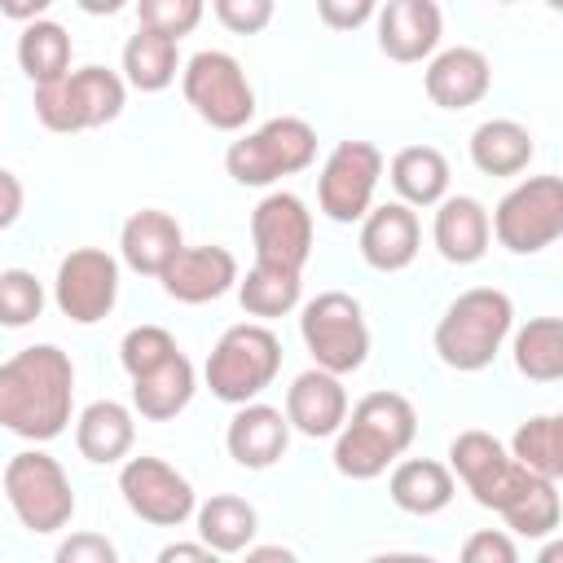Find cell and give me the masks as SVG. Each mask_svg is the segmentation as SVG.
<instances>
[{
  "label": "cell",
  "instance_id": "cell-30",
  "mask_svg": "<svg viewBox=\"0 0 563 563\" xmlns=\"http://www.w3.org/2000/svg\"><path fill=\"white\" fill-rule=\"evenodd\" d=\"M391 189L409 207H435L449 194V158L435 145H405L391 154Z\"/></svg>",
  "mask_w": 563,
  "mask_h": 563
},
{
  "label": "cell",
  "instance_id": "cell-17",
  "mask_svg": "<svg viewBox=\"0 0 563 563\" xmlns=\"http://www.w3.org/2000/svg\"><path fill=\"white\" fill-rule=\"evenodd\" d=\"M238 255L229 246H180L172 264L158 273L167 299L176 303H211L238 286Z\"/></svg>",
  "mask_w": 563,
  "mask_h": 563
},
{
  "label": "cell",
  "instance_id": "cell-31",
  "mask_svg": "<svg viewBox=\"0 0 563 563\" xmlns=\"http://www.w3.org/2000/svg\"><path fill=\"white\" fill-rule=\"evenodd\" d=\"M70 35L62 22H48V18H35V22H22V35H18V66L31 84H53L70 70Z\"/></svg>",
  "mask_w": 563,
  "mask_h": 563
},
{
  "label": "cell",
  "instance_id": "cell-28",
  "mask_svg": "<svg viewBox=\"0 0 563 563\" xmlns=\"http://www.w3.org/2000/svg\"><path fill=\"white\" fill-rule=\"evenodd\" d=\"M532 154H537L532 132L515 119H484L471 132V163L484 176H519L528 172Z\"/></svg>",
  "mask_w": 563,
  "mask_h": 563
},
{
  "label": "cell",
  "instance_id": "cell-34",
  "mask_svg": "<svg viewBox=\"0 0 563 563\" xmlns=\"http://www.w3.org/2000/svg\"><path fill=\"white\" fill-rule=\"evenodd\" d=\"M299 295H303V273L255 264L246 277H238V303H242L246 317H260V321H273V317L295 312L299 308Z\"/></svg>",
  "mask_w": 563,
  "mask_h": 563
},
{
  "label": "cell",
  "instance_id": "cell-41",
  "mask_svg": "<svg viewBox=\"0 0 563 563\" xmlns=\"http://www.w3.org/2000/svg\"><path fill=\"white\" fill-rule=\"evenodd\" d=\"M378 13V0H317V18L330 31H361Z\"/></svg>",
  "mask_w": 563,
  "mask_h": 563
},
{
  "label": "cell",
  "instance_id": "cell-24",
  "mask_svg": "<svg viewBox=\"0 0 563 563\" xmlns=\"http://www.w3.org/2000/svg\"><path fill=\"white\" fill-rule=\"evenodd\" d=\"M194 391H198V374H194L189 356L172 352L163 365H154V369L132 378V409L145 422H172L176 413L189 409Z\"/></svg>",
  "mask_w": 563,
  "mask_h": 563
},
{
  "label": "cell",
  "instance_id": "cell-45",
  "mask_svg": "<svg viewBox=\"0 0 563 563\" xmlns=\"http://www.w3.org/2000/svg\"><path fill=\"white\" fill-rule=\"evenodd\" d=\"M176 559H216L202 541H176V545H163L158 550V563H176Z\"/></svg>",
  "mask_w": 563,
  "mask_h": 563
},
{
  "label": "cell",
  "instance_id": "cell-6",
  "mask_svg": "<svg viewBox=\"0 0 563 563\" xmlns=\"http://www.w3.org/2000/svg\"><path fill=\"white\" fill-rule=\"evenodd\" d=\"M312 158H317V128L299 114H277L224 150L229 176L238 185H251V189H264L282 176H295V172L312 167Z\"/></svg>",
  "mask_w": 563,
  "mask_h": 563
},
{
  "label": "cell",
  "instance_id": "cell-32",
  "mask_svg": "<svg viewBox=\"0 0 563 563\" xmlns=\"http://www.w3.org/2000/svg\"><path fill=\"white\" fill-rule=\"evenodd\" d=\"M515 369L532 383H559L563 378V321L559 317H532L515 330L510 343Z\"/></svg>",
  "mask_w": 563,
  "mask_h": 563
},
{
  "label": "cell",
  "instance_id": "cell-15",
  "mask_svg": "<svg viewBox=\"0 0 563 563\" xmlns=\"http://www.w3.org/2000/svg\"><path fill=\"white\" fill-rule=\"evenodd\" d=\"M251 242H255V264L303 273L312 255V211L303 207L299 194L273 189L251 211Z\"/></svg>",
  "mask_w": 563,
  "mask_h": 563
},
{
  "label": "cell",
  "instance_id": "cell-44",
  "mask_svg": "<svg viewBox=\"0 0 563 563\" xmlns=\"http://www.w3.org/2000/svg\"><path fill=\"white\" fill-rule=\"evenodd\" d=\"M48 4H53V0H0V13H4L9 22H35Z\"/></svg>",
  "mask_w": 563,
  "mask_h": 563
},
{
  "label": "cell",
  "instance_id": "cell-5",
  "mask_svg": "<svg viewBox=\"0 0 563 563\" xmlns=\"http://www.w3.org/2000/svg\"><path fill=\"white\" fill-rule=\"evenodd\" d=\"M277 369H282V339L260 321H242L216 339L202 378L216 400L246 405V400H260L264 387H273Z\"/></svg>",
  "mask_w": 563,
  "mask_h": 563
},
{
  "label": "cell",
  "instance_id": "cell-20",
  "mask_svg": "<svg viewBox=\"0 0 563 563\" xmlns=\"http://www.w3.org/2000/svg\"><path fill=\"white\" fill-rule=\"evenodd\" d=\"M347 418V387L339 374L312 365L286 387V422L308 440H325Z\"/></svg>",
  "mask_w": 563,
  "mask_h": 563
},
{
  "label": "cell",
  "instance_id": "cell-33",
  "mask_svg": "<svg viewBox=\"0 0 563 563\" xmlns=\"http://www.w3.org/2000/svg\"><path fill=\"white\" fill-rule=\"evenodd\" d=\"M506 519V532H519V537H550L559 528V479H545V475H532L506 497V506L497 510Z\"/></svg>",
  "mask_w": 563,
  "mask_h": 563
},
{
  "label": "cell",
  "instance_id": "cell-49",
  "mask_svg": "<svg viewBox=\"0 0 563 563\" xmlns=\"http://www.w3.org/2000/svg\"><path fill=\"white\" fill-rule=\"evenodd\" d=\"M493 4H515V0H493Z\"/></svg>",
  "mask_w": 563,
  "mask_h": 563
},
{
  "label": "cell",
  "instance_id": "cell-18",
  "mask_svg": "<svg viewBox=\"0 0 563 563\" xmlns=\"http://www.w3.org/2000/svg\"><path fill=\"white\" fill-rule=\"evenodd\" d=\"M422 229L409 202H383L361 216V260L374 273H400L418 260Z\"/></svg>",
  "mask_w": 563,
  "mask_h": 563
},
{
  "label": "cell",
  "instance_id": "cell-7",
  "mask_svg": "<svg viewBox=\"0 0 563 563\" xmlns=\"http://www.w3.org/2000/svg\"><path fill=\"white\" fill-rule=\"evenodd\" d=\"M4 497H9V510L18 515V523L35 537L62 532L75 519V488H70L62 462L48 457L44 449H22L9 457Z\"/></svg>",
  "mask_w": 563,
  "mask_h": 563
},
{
  "label": "cell",
  "instance_id": "cell-39",
  "mask_svg": "<svg viewBox=\"0 0 563 563\" xmlns=\"http://www.w3.org/2000/svg\"><path fill=\"white\" fill-rule=\"evenodd\" d=\"M216 9V22L233 35H260L273 13H277V0H211Z\"/></svg>",
  "mask_w": 563,
  "mask_h": 563
},
{
  "label": "cell",
  "instance_id": "cell-9",
  "mask_svg": "<svg viewBox=\"0 0 563 563\" xmlns=\"http://www.w3.org/2000/svg\"><path fill=\"white\" fill-rule=\"evenodd\" d=\"M299 339L312 352V365L330 374H356L369 356V325L361 299L347 290H321L299 312Z\"/></svg>",
  "mask_w": 563,
  "mask_h": 563
},
{
  "label": "cell",
  "instance_id": "cell-19",
  "mask_svg": "<svg viewBox=\"0 0 563 563\" xmlns=\"http://www.w3.org/2000/svg\"><path fill=\"white\" fill-rule=\"evenodd\" d=\"M444 35V13L435 0H387L378 9V48L409 66V62H427L440 48Z\"/></svg>",
  "mask_w": 563,
  "mask_h": 563
},
{
  "label": "cell",
  "instance_id": "cell-23",
  "mask_svg": "<svg viewBox=\"0 0 563 563\" xmlns=\"http://www.w3.org/2000/svg\"><path fill=\"white\" fill-rule=\"evenodd\" d=\"M185 246V233L176 224V216L158 211V207H145V211H132L119 229V255L132 273L141 277H158L172 255Z\"/></svg>",
  "mask_w": 563,
  "mask_h": 563
},
{
  "label": "cell",
  "instance_id": "cell-27",
  "mask_svg": "<svg viewBox=\"0 0 563 563\" xmlns=\"http://www.w3.org/2000/svg\"><path fill=\"white\" fill-rule=\"evenodd\" d=\"M194 532L211 554H242L260 532V515L246 497L216 493L202 506H194Z\"/></svg>",
  "mask_w": 563,
  "mask_h": 563
},
{
  "label": "cell",
  "instance_id": "cell-8",
  "mask_svg": "<svg viewBox=\"0 0 563 563\" xmlns=\"http://www.w3.org/2000/svg\"><path fill=\"white\" fill-rule=\"evenodd\" d=\"M180 92L194 114L216 132H242L255 114V88L242 62L224 48H202L180 70Z\"/></svg>",
  "mask_w": 563,
  "mask_h": 563
},
{
  "label": "cell",
  "instance_id": "cell-35",
  "mask_svg": "<svg viewBox=\"0 0 563 563\" xmlns=\"http://www.w3.org/2000/svg\"><path fill=\"white\" fill-rule=\"evenodd\" d=\"M510 457L519 466H528L532 475L559 479L563 475V418L559 413H532L528 422H519V431L510 440Z\"/></svg>",
  "mask_w": 563,
  "mask_h": 563
},
{
  "label": "cell",
  "instance_id": "cell-4",
  "mask_svg": "<svg viewBox=\"0 0 563 563\" xmlns=\"http://www.w3.org/2000/svg\"><path fill=\"white\" fill-rule=\"evenodd\" d=\"M128 101V84L119 70L106 66H79L66 70L53 84H35V119L48 132H88V128H106L123 114Z\"/></svg>",
  "mask_w": 563,
  "mask_h": 563
},
{
  "label": "cell",
  "instance_id": "cell-22",
  "mask_svg": "<svg viewBox=\"0 0 563 563\" xmlns=\"http://www.w3.org/2000/svg\"><path fill=\"white\" fill-rule=\"evenodd\" d=\"M435 251L449 264H475L488 255L493 229H488V207L471 194H444L435 202V224H431Z\"/></svg>",
  "mask_w": 563,
  "mask_h": 563
},
{
  "label": "cell",
  "instance_id": "cell-16",
  "mask_svg": "<svg viewBox=\"0 0 563 563\" xmlns=\"http://www.w3.org/2000/svg\"><path fill=\"white\" fill-rule=\"evenodd\" d=\"M422 88H427L431 106H440V110H471L493 88V62L471 44L435 48L422 70Z\"/></svg>",
  "mask_w": 563,
  "mask_h": 563
},
{
  "label": "cell",
  "instance_id": "cell-21",
  "mask_svg": "<svg viewBox=\"0 0 563 563\" xmlns=\"http://www.w3.org/2000/svg\"><path fill=\"white\" fill-rule=\"evenodd\" d=\"M290 444V422L282 409L264 405V400H246L238 405V413L229 418V431H224V449L238 466L246 471H268L273 462H282Z\"/></svg>",
  "mask_w": 563,
  "mask_h": 563
},
{
  "label": "cell",
  "instance_id": "cell-3",
  "mask_svg": "<svg viewBox=\"0 0 563 563\" xmlns=\"http://www.w3.org/2000/svg\"><path fill=\"white\" fill-rule=\"evenodd\" d=\"M515 325V303L506 290L497 286H471L462 290L444 317L435 321V356L457 369V374H479L493 365V356L501 352V343L510 339Z\"/></svg>",
  "mask_w": 563,
  "mask_h": 563
},
{
  "label": "cell",
  "instance_id": "cell-47",
  "mask_svg": "<svg viewBox=\"0 0 563 563\" xmlns=\"http://www.w3.org/2000/svg\"><path fill=\"white\" fill-rule=\"evenodd\" d=\"M242 554L246 559H295V550H286V545H246Z\"/></svg>",
  "mask_w": 563,
  "mask_h": 563
},
{
  "label": "cell",
  "instance_id": "cell-1",
  "mask_svg": "<svg viewBox=\"0 0 563 563\" xmlns=\"http://www.w3.org/2000/svg\"><path fill=\"white\" fill-rule=\"evenodd\" d=\"M75 409V365L57 343H35L0 361V427L48 444L66 431Z\"/></svg>",
  "mask_w": 563,
  "mask_h": 563
},
{
  "label": "cell",
  "instance_id": "cell-29",
  "mask_svg": "<svg viewBox=\"0 0 563 563\" xmlns=\"http://www.w3.org/2000/svg\"><path fill=\"white\" fill-rule=\"evenodd\" d=\"M180 40L163 35V31H150V26H136L123 44V84H132L136 92H163L172 88L176 70H180Z\"/></svg>",
  "mask_w": 563,
  "mask_h": 563
},
{
  "label": "cell",
  "instance_id": "cell-36",
  "mask_svg": "<svg viewBox=\"0 0 563 563\" xmlns=\"http://www.w3.org/2000/svg\"><path fill=\"white\" fill-rule=\"evenodd\" d=\"M44 312V286L31 268H0V325L22 330Z\"/></svg>",
  "mask_w": 563,
  "mask_h": 563
},
{
  "label": "cell",
  "instance_id": "cell-42",
  "mask_svg": "<svg viewBox=\"0 0 563 563\" xmlns=\"http://www.w3.org/2000/svg\"><path fill=\"white\" fill-rule=\"evenodd\" d=\"M119 550L101 532H75L57 545V563H114Z\"/></svg>",
  "mask_w": 563,
  "mask_h": 563
},
{
  "label": "cell",
  "instance_id": "cell-38",
  "mask_svg": "<svg viewBox=\"0 0 563 563\" xmlns=\"http://www.w3.org/2000/svg\"><path fill=\"white\" fill-rule=\"evenodd\" d=\"M202 13H207V0H136V22L172 40L198 31Z\"/></svg>",
  "mask_w": 563,
  "mask_h": 563
},
{
  "label": "cell",
  "instance_id": "cell-10",
  "mask_svg": "<svg viewBox=\"0 0 563 563\" xmlns=\"http://www.w3.org/2000/svg\"><path fill=\"white\" fill-rule=\"evenodd\" d=\"M488 229L510 255H537L554 246L563 238V180L559 176L519 180L488 216Z\"/></svg>",
  "mask_w": 563,
  "mask_h": 563
},
{
  "label": "cell",
  "instance_id": "cell-13",
  "mask_svg": "<svg viewBox=\"0 0 563 563\" xmlns=\"http://www.w3.org/2000/svg\"><path fill=\"white\" fill-rule=\"evenodd\" d=\"M449 471L453 479H462V488L475 497V506L484 510H501L506 497L528 479V466H519L506 444L493 431H457L449 444Z\"/></svg>",
  "mask_w": 563,
  "mask_h": 563
},
{
  "label": "cell",
  "instance_id": "cell-37",
  "mask_svg": "<svg viewBox=\"0 0 563 563\" xmlns=\"http://www.w3.org/2000/svg\"><path fill=\"white\" fill-rule=\"evenodd\" d=\"M172 352H180V343H176L172 330H163V325H132V330L123 334V343H119V361H123L128 378H136V374L163 365Z\"/></svg>",
  "mask_w": 563,
  "mask_h": 563
},
{
  "label": "cell",
  "instance_id": "cell-12",
  "mask_svg": "<svg viewBox=\"0 0 563 563\" xmlns=\"http://www.w3.org/2000/svg\"><path fill=\"white\" fill-rule=\"evenodd\" d=\"M119 299V260L101 246H75L62 255L53 277V303L75 325H97L114 312Z\"/></svg>",
  "mask_w": 563,
  "mask_h": 563
},
{
  "label": "cell",
  "instance_id": "cell-48",
  "mask_svg": "<svg viewBox=\"0 0 563 563\" xmlns=\"http://www.w3.org/2000/svg\"><path fill=\"white\" fill-rule=\"evenodd\" d=\"M545 4H550V9H563V0H545Z\"/></svg>",
  "mask_w": 563,
  "mask_h": 563
},
{
  "label": "cell",
  "instance_id": "cell-11",
  "mask_svg": "<svg viewBox=\"0 0 563 563\" xmlns=\"http://www.w3.org/2000/svg\"><path fill=\"white\" fill-rule=\"evenodd\" d=\"M383 176V150L374 141H339L317 176V207L334 224H356L374 207Z\"/></svg>",
  "mask_w": 563,
  "mask_h": 563
},
{
  "label": "cell",
  "instance_id": "cell-25",
  "mask_svg": "<svg viewBox=\"0 0 563 563\" xmlns=\"http://www.w3.org/2000/svg\"><path fill=\"white\" fill-rule=\"evenodd\" d=\"M136 440V418L128 405L119 400H92L84 405V413L75 418V449L84 462L92 466H114L132 453Z\"/></svg>",
  "mask_w": 563,
  "mask_h": 563
},
{
  "label": "cell",
  "instance_id": "cell-43",
  "mask_svg": "<svg viewBox=\"0 0 563 563\" xmlns=\"http://www.w3.org/2000/svg\"><path fill=\"white\" fill-rule=\"evenodd\" d=\"M22 207H26L22 180H18L9 167H0V229H9V224L22 216Z\"/></svg>",
  "mask_w": 563,
  "mask_h": 563
},
{
  "label": "cell",
  "instance_id": "cell-14",
  "mask_svg": "<svg viewBox=\"0 0 563 563\" xmlns=\"http://www.w3.org/2000/svg\"><path fill=\"white\" fill-rule=\"evenodd\" d=\"M119 493H123V506L154 528H180L185 519H194V506H198L194 484L163 457H145V453L123 457Z\"/></svg>",
  "mask_w": 563,
  "mask_h": 563
},
{
  "label": "cell",
  "instance_id": "cell-40",
  "mask_svg": "<svg viewBox=\"0 0 563 563\" xmlns=\"http://www.w3.org/2000/svg\"><path fill=\"white\" fill-rule=\"evenodd\" d=\"M519 545L510 541L506 528H479L462 541V563H515Z\"/></svg>",
  "mask_w": 563,
  "mask_h": 563
},
{
  "label": "cell",
  "instance_id": "cell-2",
  "mask_svg": "<svg viewBox=\"0 0 563 563\" xmlns=\"http://www.w3.org/2000/svg\"><path fill=\"white\" fill-rule=\"evenodd\" d=\"M418 435V409L400 391H369L334 431V471L343 479H378Z\"/></svg>",
  "mask_w": 563,
  "mask_h": 563
},
{
  "label": "cell",
  "instance_id": "cell-26",
  "mask_svg": "<svg viewBox=\"0 0 563 563\" xmlns=\"http://www.w3.org/2000/svg\"><path fill=\"white\" fill-rule=\"evenodd\" d=\"M387 493H391V501L405 510V515H418V519H427V515H440L449 501H453V493H457V479H453V471L444 466V462H435V457H396L391 462V475H387Z\"/></svg>",
  "mask_w": 563,
  "mask_h": 563
},
{
  "label": "cell",
  "instance_id": "cell-46",
  "mask_svg": "<svg viewBox=\"0 0 563 563\" xmlns=\"http://www.w3.org/2000/svg\"><path fill=\"white\" fill-rule=\"evenodd\" d=\"M75 4H79L88 18H110V13H119L128 0H75Z\"/></svg>",
  "mask_w": 563,
  "mask_h": 563
}]
</instances>
